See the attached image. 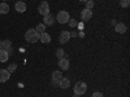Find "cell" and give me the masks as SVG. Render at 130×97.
<instances>
[{"label":"cell","instance_id":"obj_1","mask_svg":"<svg viewBox=\"0 0 130 97\" xmlns=\"http://www.w3.org/2000/svg\"><path fill=\"white\" fill-rule=\"evenodd\" d=\"M25 39L27 43H37L39 40V34L35 31V29H30L29 31H26Z\"/></svg>","mask_w":130,"mask_h":97},{"label":"cell","instance_id":"obj_2","mask_svg":"<svg viewBox=\"0 0 130 97\" xmlns=\"http://www.w3.org/2000/svg\"><path fill=\"white\" fill-rule=\"evenodd\" d=\"M86 91H87V85H86V83H83V82H77L75 83V85H74V93L75 94L82 96V94L86 93Z\"/></svg>","mask_w":130,"mask_h":97},{"label":"cell","instance_id":"obj_3","mask_svg":"<svg viewBox=\"0 0 130 97\" xmlns=\"http://www.w3.org/2000/svg\"><path fill=\"white\" fill-rule=\"evenodd\" d=\"M56 19H57L59 23H68L70 17H69V13L67 12V10H60V12L57 13V16H56Z\"/></svg>","mask_w":130,"mask_h":97},{"label":"cell","instance_id":"obj_4","mask_svg":"<svg viewBox=\"0 0 130 97\" xmlns=\"http://www.w3.org/2000/svg\"><path fill=\"white\" fill-rule=\"evenodd\" d=\"M38 10H39V14H42L43 17L47 16V14H50V4H48L47 2H42V3L39 4Z\"/></svg>","mask_w":130,"mask_h":97},{"label":"cell","instance_id":"obj_5","mask_svg":"<svg viewBox=\"0 0 130 97\" xmlns=\"http://www.w3.org/2000/svg\"><path fill=\"white\" fill-rule=\"evenodd\" d=\"M81 18H82L83 22H87V21H90V19L92 18V10L85 8L82 12H81Z\"/></svg>","mask_w":130,"mask_h":97},{"label":"cell","instance_id":"obj_6","mask_svg":"<svg viewBox=\"0 0 130 97\" xmlns=\"http://www.w3.org/2000/svg\"><path fill=\"white\" fill-rule=\"evenodd\" d=\"M70 32L69 31H62L60 34V38H59V41L61 43V44H65V43H68L69 39H70Z\"/></svg>","mask_w":130,"mask_h":97},{"label":"cell","instance_id":"obj_7","mask_svg":"<svg viewBox=\"0 0 130 97\" xmlns=\"http://www.w3.org/2000/svg\"><path fill=\"white\" fill-rule=\"evenodd\" d=\"M59 87L60 88H62V89H67V88H69V85H70V80L68 79V78H64V77H61L60 79H59Z\"/></svg>","mask_w":130,"mask_h":97},{"label":"cell","instance_id":"obj_8","mask_svg":"<svg viewBox=\"0 0 130 97\" xmlns=\"http://www.w3.org/2000/svg\"><path fill=\"white\" fill-rule=\"evenodd\" d=\"M10 74L8 72L7 69H0V83H4L7 80H9Z\"/></svg>","mask_w":130,"mask_h":97},{"label":"cell","instance_id":"obj_9","mask_svg":"<svg viewBox=\"0 0 130 97\" xmlns=\"http://www.w3.org/2000/svg\"><path fill=\"white\" fill-rule=\"evenodd\" d=\"M59 66H60V69H61V70H68V69H69V66H70L69 60H68V58H65V57L59 58Z\"/></svg>","mask_w":130,"mask_h":97},{"label":"cell","instance_id":"obj_10","mask_svg":"<svg viewBox=\"0 0 130 97\" xmlns=\"http://www.w3.org/2000/svg\"><path fill=\"white\" fill-rule=\"evenodd\" d=\"M115 30H116V32H118V34H125L127 27H126L125 23H116L115 25Z\"/></svg>","mask_w":130,"mask_h":97},{"label":"cell","instance_id":"obj_11","mask_svg":"<svg viewBox=\"0 0 130 97\" xmlns=\"http://www.w3.org/2000/svg\"><path fill=\"white\" fill-rule=\"evenodd\" d=\"M14 8H16L17 12L24 13L25 10H26V4H25L24 2H17V3H16V5H14Z\"/></svg>","mask_w":130,"mask_h":97},{"label":"cell","instance_id":"obj_12","mask_svg":"<svg viewBox=\"0 0 130 97\" xmlns=\"http://www.w3.org/2000/svg\"><path fill=\"white\" fill-rule=\"evenodd\" d=\"M9 58V53L5 49H0V62H7Z\"/></svg>","mask_w":130,"mask_h":97},{"label":"cell","instance_id":"obj_13","mask_svg":"<svg viewBox=\"0 0 130 97\" xmlns=\"http://www.w3.org/2000/svg\"><path fill=\"white\" fill-rule=\"evenodd\" d=\"M39 40L46 44V43H50L51 41V36H50V34H47V32H43V34L39 35Z\"/></svg>","mask_w":130,"mask_h":97},{"label":"cell","instance_id":"obj_14","mask_svg":"<svg viewBox=\"0 0 130 97\" xmlns=\"http://www.w3.org/2000/svg\"><path fill=\"white\" fill-rule=\"evenodd\" d=\"M43 21H44V25H53V22H55V18H53L51 14H47L44 16V18H43Z\"/></svg>","mask_w":130,"mask_h":97},{"label":"cell","instance_id":"obj_15","mask_svg":"<svg viewBox=\"0 0 130 97\" xmlns=\"http://www.w3.org/2000/svg\"><path fill=\"white\" fill-rule=\"evenodd\" d=\"M8 12H9L8 4H5V3H2V4H0V14H7Z\"/></svg>","mask_w":130,"mask_h":97},{"label":"cell","instance_id":"obj_16","mask_svg":"<svg viewBox=\"0 0 130 97\" xmlns=\"http://www.w3.org/2000/svg\"><path fill=\"white\" fill-rule=\"evenodd\" d=\"M35 31L38 32L39 35H40V34H43V32H46V25H44V23H39V25L37 26Z\"/></svg>","mask_w":130,"mask_h":97},{"label":"cell","instance_id":"obj_17","mask_svg":"<svg viewBox=\"0 0 130 97\" xmlns=\"http://www.w3.org/2000/svg\"><path fill=\"white\" fill-rule=\"evenodd\" d=\"M61 77H62V72L60 70H56V71L52 72V79H55V80H59Z\"/></svg>","mask_w":130,"mask_h":97},{"label":"cell","instance_id":"obj_18","mask_svg":"<svg viewBox=\"0 0 130 97\" xmlns=\"http://www.w3.org/2000/svg\"><path fill=\"white\" fill-rule=\"evenodd\" d=\"M2 44H3V49H10V47H12V41L10 40H4L2 41Z\"/></svg>","mask_w":130,"mask_h":97},{"label":"cell","instance_id":"obj_19","mask_svg":"<svg viewBox=\"0 0 130 97\" xmlns=\"http://www.w3.org/2000/svg\"><path fill=\"white\" fill-rule=\"evenodd\" d=\"M16 69H17V65H16V63H10L9 66H8V69H7V70H8V72H9V74H12V72H14V71H16Z\"/></svg>","mask_w":130,"mask_h":97},{"label":"cell","instance_id":"obj_20","mask_svg":"<svg viewBox=\"0 0 130 97\" xmlns=\"http://www.w3.org/2000/svg\"><path fill=\"white\" fill-rule=\"evenodd\" d=\"M120 5L122 8H127L130 5V0H120Z\"/></svg>","mask_w":130,"mask_h":97},{"label":"cell","instance_id":"obj_21","mask_svg":"<svg viewBox=\"0 0 130 97\" xmlns=\"http://www.w3.org/2000/svg\"><path fill=\"white\" fill-rule=\"evenodd\" d=\"M56 56H57V58H62L64 56H65V52H64V49H57L56 51Z\"/></svg>","mask_w":130,"mask_h":97},{"label":"cell","instance_id":"obj_22","mask_svg":"<svg viewBox=\"0 0 130 97\" xmlns=\"http://www.w3.org/2000/svg\"><path fill=\"white\" fill-rule=\"evenodd\" d=\"M86 8H87V9H92L94 8V2H92V0L86 2Z\"/></svg>","mask_w":130,"mask_h":97},{"label":"cell","instance_id":"obj_23","mask_svg":"<svg viewBox=\"0 0 130 97\" xmlns=\"http://www.w3.org/2000/svg\"><path fill=\"white\" fill-rule=\"evenodd\" d=\"M68 22H69V25H70L72 27H77V25H78V23H77V21H75V19H69Z\"/></svg>","mask_w":130,"mask_h":97},{"label":"cell","instance_id":"obj_24","mask_svg":"<svg viewBox=\"0 0 130 97\" xmlns=\"http://www.w3.org/2000/svg\"><path fill=\"white\" fill-rule=\"evenodd\" d=\"M92 97H104V96H103V93H100V92H94V93H92Z\"/></svg>","mask_w":130,"mask_h":97},{"label":"cell","instance_id":"obj_25","mask_svg":"<svg viewBox=\"0 0 130 97\" xmlns=\"http://www.w3.org/2000/svg\"><path fill=\"white\" fill-rule=\"evenodd\" d=\"M0 49H3V44H2V41H0Z\"/></svg>","mask_w":130,"mask_h":97},{"label":"cell","instance_id":"obj_26","mask_svg":"<svg viewBox=\"0 0 130 97\" xmlns=\"http://www.w3.org/2000/svg\"><path fill=\"white\" fill-rule=\"evenodd\" d=\"M73 97H81V96H79V94H75V93H74V96H73Z\"/></svg>","mask_w":130,"mask_h":97},{"label":"cell","instance_id":"obj_27","mask_svg":"<svg viewBox=\"0 0 130 97\" xmlns=\"http://www.w3.org/2000/svg\"><path fill=\"white\" fill-rule=\"evenodd\" d=\"M79 2H89V0H79Z\"/></svg>","mask_w":130,"mask_h":97}]
</instances>
